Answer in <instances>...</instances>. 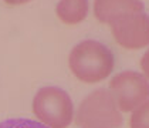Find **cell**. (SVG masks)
Returning <instances> with one entry per match:
<instances>
[{
	"instance_id": "7a4b0ae2",
	"label": "cell",
	"mask_w": 149,
	"mask_h": 128,
	"mask_svg": "<svg viewBox=\"0 0 149 128\" xmlns=\"http://www.w3.org/2000/svg\"><path fill=\"white\" fill-rule=\"evenodd\" d=\"M77 124L82 128H119L122 115L112 94L105 88L92 91L81 101L77 111Z\"/></svg>"
},
{
	"instance_id": "3957f363",
	"label": "cell",
	"mask_w": 149,
	"mask_h": 128,
	"mask_svg": "<svg viewBox=\"0 0 149 128\" xmlns=\"http://www.w3.org/2000/svg\"><path fill=\"white\" fill-rule=\"evenodd\" d=\"M33 111L48 128H67L74 117V105L64 90L44 87L36 94Z\"/></svg>"
},
{
	"instance_id": "7c38bea8",
	"label": "cell",
	"mask_w": 149,
	"mask_h": 128,
	"mask_svg": "<svg viewBox=\"0 0 149 128\" xmlns=\"http://www.w3.org/2000/svg\"><path fill=\"white\" fill-rule=\"evenodd\" d=\"M87 128H98V127H87Z\"/></svg>"
},
{
	"instance_id": "9c48e42d",
	"label": "cell",
	"mask_w": 149,
	"mask_h": 128,
	"mask_svg": "<svg viewBox=\"0 0 149 128\" xmlns=\"http://www.w3.org/2000/svg\"><path fill=\"white\" fill-rule=\"evenodd\" d=\"M0 128H48L44 124H40L27 118H12L0 122Z\"/></svg>"
},
{
	"instance_id": "8fae6325",
	"label": "cell",
	"mask_w": 149,
	"mask_h": 128,
	"mask_svg": "<svg viewBox=\"0 0 149 128\" xmlns=\"http://www.w3.org/2000/svg\"><path fill=\"white\" fill-rule=\"evenodd\" d=\"M7 4H24V3H29L30 0H4Z\"/></svg>"
},
{
	"instance_id": "277c9868",
	"label": "cell",
	"mask_w": 149,
	"mask_h": 128,
	"mask_svg": "<svg viewBox=\"0 0 149 128\" xmlns=\"http://www.w3.org/2000/svg\"><path fill=\"white\" fill-rule=\"evenodd\" d=\"M109 88L118 110L129 113L145 103L149 97L148 80L135 71H124L111 80Z\"/></svg>"
},
{
	"instance_id": "8992f818",
	"label": "cell",
	"mask_w": 149,
	"mask_h": 128,
	"mask_svg": "<svg viewBox=\"0 0 149 128\" xmlns=\"http://www.w3.org/2000/svg\"><path fill=\"white\" fill-rule=\"evenodd\" d=\"M132 13H143L139 0H94V16L101 23L112 24Z\"/></svg>"
},
{
	"instance_id": "5b68a950",
	"label": "cell",
	"mask_w": 149,
	"mask_h": 128,
	"mask_svg": "<svg viewBox=\"0 0 149 128\" xmlns=\"http://www.w3.org/2000/svg\"><path fill=\"white\" fill-rule=\"evenodd\" d=\"M111 31L119 46L138 50L149 46V17L143 13H132L114 22Z\"/></svg>"
},
{
	"instance_id": "30bf717a",
	"label": "cell",
	"mask_w": 149,
	"mask_h": 128,
	"mask_svg": "<svg viewBox=\"0 0 149 128\" xmlns=\"http://www.w3.org/2000/svg\"><path fill=\"white\" fill-rule=\"evenodd\" d=\"M141 69L143 71V74L149 78V50L143 54V57L141 60Z\"/></svg>"
},
{
	"instance_id": "52a82bcc",
	"label": "cell",
	"mask_w": 149,
	"mask_h": 128,
	"mask_svg": "<svg viewBox=\"0 0 149 128\" xmlns=\"http://www.w3.org/2000/svg\"><path fill=\"white\" fill-rule=\"evenodd\" d=\"M56 13L63 23H81L88 13V0H60Z\"/></svg>"
},
{
	"instance_id": "ba28073f",
	"label": "cell",
	"mask_w": 149,
	"mask_h": 128,
	"mask_svg": "<svg viewBox=\"0 0 149 128\" xmlns=\"http://www.w3.org/2000/svg\"><path fill=\"white\" fill-rule=\"evenodd\" d=\"M131 128H149V100L136 107L129 120Z\"/></svg>"
},
{
	"instance_id": "6da1fadb",
	"label": "cell",
	"mask_w": 149,
	"mask_h": 128,
	"mask_svg": "<svg viewBox=\"0 0 149 128\" xmlns=\"http://www.w3.org/2000/svg\"><path fill=\"white\" fill-rule=\"evenodd\" d=\"M68 64L78 80L94 84L105 80L112 73L114 56L111 50L101 43L85 40L71 50Z\"/></svg>"
}]
</instances>
